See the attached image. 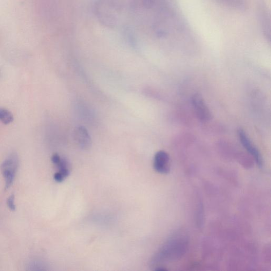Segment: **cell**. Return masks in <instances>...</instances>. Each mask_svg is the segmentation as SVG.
Wrapping results in <instances>:
<instances>
[{
	"label": "cell",
	"mask_w": 271,
	"mask_h": 271,
	"mask_svg": "<svg viewBox=\"0 0 271 271\" xmlns=\"http://www.w3.org/2000/svg\"><path fill=\"white\" fill-rule=\"evenodd\" d=\"M188 244V236L185 232L179 230L175 233L156 254L153 264H159L178 259L185 253Z\"/></svg>",
	"instance_id": "1"
},
{
	"label": "cell",
	"mask_w": 271,
	"mask_h": 271,
	"mask_svg": "<svg viewBox=\"0 0 271 271\" xmlns=\"http://www.w3.org/2000/svg\"><path fill=\"white\" fill-rule=\"evenodd\" d=\"M125 5L124 0H98L94 5V13L102 25L112 28L120 23Z\"/></svg>",
	"instance_id": "2"
},
{
	"label": "cell",
	"mask_w": 271,
	"mask_h": 271,
	"mask_svg": "<svg viewBox=\"0 0 271 271\" xmlns=\"http://www.w3.org/2000/svg\"><path fill=\"white\" fill-rule=\"evenodd\" d=\"M18 166L19 158L14 152L10 154L2 164L1 168L5 179L6 189L10 188L12 184Z\"/></svg>",
	"instance_id": "3"
},
{
	"label": "cell",
	"mask_w": 271,
	"mask_h": 271,
	"mask_svg": "<svg viewBox=\"0 0 271 271\" xmlns=\"http://www.w3.org/2000/svg\"><path fill=\"white\" fill-rule=\"evenodd\" d=\"M191 103L195 112L200 121L207 122L211 120V112L201 95L199 93L195 94L192 97Z\"/></svg>",
	"instance_id": "4"
},
{
	"label": "cell",
	"mask_w": 271,
	"mask_h": 271,
	"mask_svg": "<svg viewBox=\"0 0 271 271\" xmlns=\"http://www.w3.org/2000/svg\"><path fill=\"white\" fill-rule=\"evenodd\" d=\"M239 137L240 142L248 153L255 160L257 164L260 168L263 166V160L260 151L258 148L253 144L248 137L245 131L240 129L239 130Z\"/></svg>",
	"instance_id": "5"
},
{
	"label": "cell",
	"mask_w": 271,
	"mask_h": 271,
	"mask_svg": "<svg viewBox=\"0 0 271 271\" xmlns=\"http://www.w3.org/2000/svg\"><path fill=\"white\" fill-rule=\"evenodd\" d=\"M153 166L155 170L162 175H167L170 171V159L166 151L160 150L157 152Z\"/></svg>",
	"instance_id": "6"
},
{
	"label": "cell",
	"mask_w": 271,
	"mask_h": 271,
	"mask_svg": "<svg viewBox=\"0 0 271 271\" xmlns=\"http://www.w3.org/2000/svg\"><path fill=\"white\" fill-rule=\"evenodd\" d=\"M73 138L75 143L82 149L88 150L92 146V139L88 130L83 126L74 130Z\"/></svg>",
	"instance_id": "7"
},
{
	"label": "cell",
	"mask_w": 271,
	"mask_h": 271,
	"mask_svg": "<svg viewBox=\"0 0 271 271\" xmlns=\"http://www.w3.org/2000/svg\"><path fill=\"white\" fill-rule=\"evenodd\" d=\"M13 121L12 114L9 110L0 108V121L5 125H8Z\"/></svg>",
	"instance_id": "8"
},
{
	"label": "cell",
	"mask_w": 271,
	"mask_h": 271,
	"mask_svg": "<svg viewBox=\"0 0 271 271\" xmlns=\"http://www.w3.org/2000/svg\"><path fill=\"white\" fill-rule=\"evenodd\" d=\"M7 205L8 207L12 211L15 210L14 204V196L11 195L7 200Z\"/></svg>",
	"instance_id": "9"
},
{
	"label": "cell",
	"mask_w": 271,
	"mask_h": 271,
	"mask_svg": "<svg viewBox=\"0 0 271 271\" xmlns=\"http://www.w3.org/2000/svg\"><path fill=\"white\" fill-rule=\"evenodd\" d=\"M54 179L57 182H62L65 179V178L59 172L54 175Z\"/></svg>",
	"instance_id": "10"
},
{
	"label": "cell",
	"mask_w": 271,
	"mask_h": 271,
	"mask_svg": "<svg viewBox=\"0 0 271 271\" xmlns=\"http://www.w3.org/2000/svg\"><path fill=\"white\" fill-rule=\"evenodd\" d=\"M223 1H225L226 3H229L233 5H237V4L240 3L242 0H223Z\"/></svg>",
	"instance_id": "11"
}]
</instances>
